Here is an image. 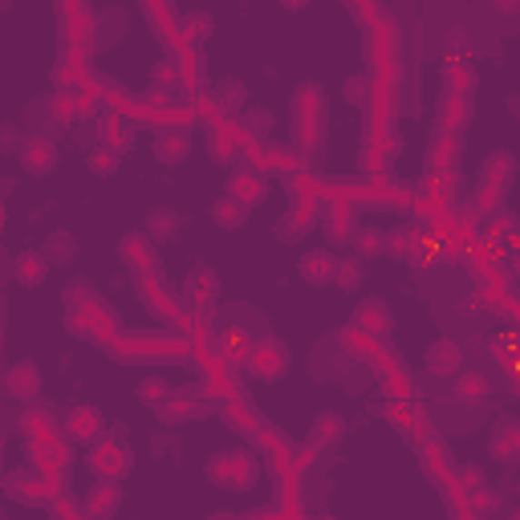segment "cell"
<instances>
[{
    "label": "cell",
    "instance_id": "cell-1",
    "mask_svg": "<svg viewBox=\"0 0 520 520\" xmlns=\"http://www.w3.org/2000/svg\"><path fill=\"white\" fill-rule=\"evenodd\" d=\"M260 475V464L253 452H245V447H232V452H215L207 459V480L215 484V488L224 492H248L256 484Z\"/></svg>",
    "mask_w": 520,
    "mask_h": 520
},
{
    "label": "cell",
    "instance_id": "cell-2",
    "mask_svg": "<svg viewBox=\"0 0 520 520\" xmlns=\"http://www.w3.org/2000/svg\"><path fill=\"white\" fill-rule=\"evenodd\" d=\"M289 345L276 342V337H260L245 350V366L248 375L260 378V383H281L285 375H289Z\"/></svg>",
    "mask_w": 520,
    "mask_h": 520
},
{
    "label": "cell",
    "instance_id": "cell-3",
    "mask_svg": "<svg viewBox=\"0 0 520 520\" xmlns=\"http://www.w3.org/2000/svg\"><path fill=\"white\" fill-rule=\"evenodd\" d=\"M5 492L16 500V505H29V508H41L54 500V480H49L41 467H16V472H8L5 480Z\"/></svg>",
    "mask_w": 520,
    "mask_h": 520
},
{
    "label": "cell",
    "instance_id": "cell-4",
    "mask_svg": "<svg viewBox=\"0 0 520 520\" xmlns=\"http://www.w3.org/2000/svg\"><path fill=\"white\" fill-rule=\"evenodd\" d=\"M130 464H135V459H130L126 447L118 444V439H106V435H102L98 444H90V452H85V467L94 472V480H118L123 484Z\"/></svg>",
    "mask_w": 520,
    "mask_h": 520
},
{
    "label": "cell",
    "instance_id": "cell-5",
    "mask_svg": "<svg viewBox=\"0 0 520 520\" xmlns=\"http://www.w3.org/2000/svg\"><path fill=\"white\" fill-rule=\"evenodd\" d=\"M293 115H297V126H301V138L314 143L317 130L325 126V98H322V85L317 82H301L293 90Z\"/></svg>",
    "mask_w": 520,
    "mask_h": 520
},
{
    "label": "cell",
    "instance_id": "cell-6",
    "mask_svg": "<svg viewBox=\"0 0 520 520\" xmlns=\"http://www.w3.org/2000/svg\"><path fill=\"white\" fill-rule=\"evenodd\" d=\"M62 431H65V439H69V444H82V447H90V444H98V439L106 435V419H102V411H98V406H90V403H77V406H69V411H65Z\"/></svg>",
    "mask_w": 520,
    "mask_h": 520
},
{
    "label": "cell",
    "instance_id": "cell-7",
    "mask_svg": "<svg viewBox=\"0 0 520 520\" xmlns=\"http://www.w3.org/2000/svg\"><path fill=\"white\" fill-rule=\"evenodd\" d=\"M16 163H21L25 175L41 179L57 167V143L49 135H25L21 151H16Z\"/></svg>",
    "mask_w": 520,
    "mask_h": 520
},
{
    "label": "cell",
    "instance_id": "cell-8",
    "mask_svg": "<svg viewBox=\"0 0 520 520\" xmlns=\"http://www.w3.org/2000/svg\"><path fill=\"white\" fill-rule=\"evenodd\" d=\"M118 260H123L135 276H151L155 268H159V248H155L151 240L143 236V228H138V232L118 236Z\"/></svg>",
    "mask_w": 520,
    "mask_h": 520
},
{
    "label": "cell",
    "instance_id": "cell-9",
    "mask_svg": "<svg viewBox=\"0 0 520 520\" xmlns=\"http://www.w3.org/2000/svg\"><path fill=\"white\" fill-rule=\"evenodd\" d=\"M224 195H232V199H240V204L253 212V207H260L268 199V179L260 175L256 167H232V175H228V184H224Z\"/></svg>",
    "mask_w": 520,
    "mask_h": 520
},
{
    "label": "cell",
    "instance_id": "cell-10",
    "mask_svg": "<svg viewBox=\"0 0 520 520\" xmlns=\"http://www.w3.org/2000/svg\"><path fill=\"white\" fill-rule=\"evenodd\" d=\"M118 508H123V484L118 480H94V488L82 496L85 520H115Z\"/></svg>",
    "mask_w": 520,
    "mask_h": 520
},
{
    "label": "cell",
    "instance_id": "cell-11",
    "mask_svg": "<svg viewBox=\"0 0 520 520\" xmlns=\"http://www.w3.org/2000/svg\"><path fill=\"white\" fill-rule=\"evenodd\" d=\"M423 366L435 378H455L459 370H464V345H459L455 337H435V342L427 345V354H423Z\"/></svg>",
    "mask_w": 520,
    "mask_h": 520
},
{
    "label": "cell",
    "instance_id": "cell-12",
    "mask_svg": "<svg viewBox=\"0 0 520 520\" xmlns=\"http://www.w3.org/2000/svg\"><path fill=\"white\" fill-rule=\"evenodd\" d=\"M513 175H516V159L508 151H492L480 167V192L484 195H496L505 199V192L513 187Z\"/></svg>",
    "mask_w": 520,
    "mask_h": 520
},
{
    "label": "cell",
    "instance_id": "cell-13",
    "mask_svg": "<svg viewBox=\"0 0 520 520\" xmlns=\"http://www.w3.org/2000/svg\"><path fill=\"white\" fill-rule=\"evenodd\" d=\"M179 228H184V215H179L171 204H155L151 212L143 215V236L151 240L155 248H159V245H171V240L179 236Z\"/></svg>",
    "mask_w": 520,
    "mask_h": 520
},
{
    "label": "cell",
    "instance_id": "cell-14",
    "mask_svg": "<svg viewBox=\"0 0 520 520\" xmlns=\"http://www.w3.org/2000/svg\"><path fill=\"white\" fill-rule=\"evenodd\" d=\"M334 273H337V253L334 248H309V253L297 260V276L305 285H314V289L334 285Z\"/></svg>",
    "mask_w": 520,
    "mask_h": 520
},
{
    "label": "cell",
    "instance_id": "cell-15",
    "mask_svg": "<svg viewBox=\"0 0 520 520\" xmlns=\"http://www.w3.org/2000/svg\"><path fill=\"white\" fill-rule=\"evenodd\" d=\"M151 151L163 167H179V163L192 155V135H187V126H163L159 135H155Z\"/></svg>",
    "mask_w": 520,
    "mask_h": 520
},
{
    "label": "cell",
    "instance_id": "cell-16",
    "mask_svg": "<svg viewBox=\"0 0 520 520\" xmlns=\"http://www.w3.org/2000/svg\"><path fill=\"white\" fill-rule=\"evenodd\" d=\"M41 386H45V378H41L37 362H13V366L5 370V390L13 398H21V403H33V398L41 395Z\"/></svg>",
    "mask_w": 520,
    "mask_h": 520
},
{
    "label": "cell",
    "instance_id": "cell-17",
    "mask_svg": "<svg viewBox=\"0 0 520 520\" xmlns=\"http://www.w3.org/2000/svg\"><path fill=\"white\" fill-rule=\"evenodd\" d=\"M350 325L358 329V334H370V337H378V334H386L390 325H395V314L386 309V301H378V297H366V301H358L354 305V314H350Z\"/></svg>",
    "mask_w": 520,
    "mask_h": 520
},
{
    "label": "cell",
    "instance_id": "cell-18",
    "mask_svg": "<svg viewBox=\"0 0 520 520\" xmlns=\"http://www.w3.org/2000/svg\"><path fill=\"white\" fill-rule=\"evenodd\" d=\"M184 297L192 301V305H212V301L220 297V276L207 265H192L184 276Z\"/></svg>",
    "mask_w": 520,
    "mask_h": 520
},
{
    "label": "cell",
    "instance_id": "cell-19",
    "mask_svg": "<svg viewBox=\"0 0 520 520\" xmlns=\"http://www.w3.org/2000/svg\"><path fill=\"white\" fill-rule=\"evenodd\" d=\"M49 260L41 248H25V253H16L13 256V276L25 285V289H37V285H45V276H49Z\"/></svg>",
    "mask_w": 520,
    "mask_h": 520
},
{
    "label": "cell",
    "instance_id": "cell-20",
    "mask_svg": "<svg viewBox=\"0 0 520 520\" xmlns=\"http://www.w3.org/2000/svg\"><path fill=\"white\" fill-rule=\"evenodd\" d=\"M207 155H212V163H220V167H240V155H245V138L232 135L228 126H215L212 135H207Z\"/></svg>",
    "mask_w": 520,
    "mask_h": 520
},
{
    "label": "cell",
    "instance_id": "cell-21",
    "mask_svg": "<svg viewBox=\"0 0 520 520\" xmlns=\"http://www.w3.org/2000/svg\"><path fill=\"white\" fill-rule=\"evenodd\" d=\"M130 143H135V126H130L123 115H115V110H110V115L98 118V146H106V151L123 155Z\"/></svg>",
    "mask_w": 520,
    "mask_h": 520
},
{
    "label": "cell",
    "instance_id": "cell-22",
    "mask_svg": "<svg viewBox=\"0 0 520 520\" xmlns=\"http://www.w3.org/2000/svg\"><path fill=\"white\" fill-rule=\"evenodd\" d=\"M345 439V419L337 411H322L314 423H309V447H337Z\"/></svg>",
    "mask_w": 520,
    "mask_h": 520
},
{
    "label": "cell",
    "instance_id": "cell-23",
    "mask_svg": "<svg viewBox=\"0 0 520 520\" xmlns=\"http://www.w3.org/2000/svg\"><path fill=\"white\" fill-rule=\"evenodd\" d=\"M475 82H480V74H475V65L467 62V57H447V62H444V85H447V94L467 98V94L475 90Z\"/></svg>",
    "mask_w": 520,
    "mask_h": 520
},
{
    "label": "cell",
    "instance_id": "cell-24",
    "mask_svg": "<svg viewBox=\"0 0 520 520\" xmlns=\"http://www.w3.org/2000/svg\"><path fill=\"white\" fill-rule=\"evenodd\" d=\"M248 207L240 204V199H232V195H215V204H212V224L215 228H224V232H240L248 224Z\"/></svg>",
    "mask_w": 520,
    "mask_h": 520
},
{
    "label": "cell",
    "instance_id": "cell-25",
    "mask_svg": "<svg viewBox=\"0 0 520 520\" xmlns=\"http://www.w3.org/2000/svg\"><path fill=\"white\" fill-rule=\"evenodd\" d=\"M256 171L260 175H293V171H297V155L289 151V146H265V151H260L256 146Z\"/></svg>",
    "mask_w": 520,
    "mask_h": 520
},
{
    "label": "cell",
    "instance_id": "cell-26",
    "mask_svg": "<svg viewBox=\"0 0 520 520\" xmlns=\"http://www.w3.org/2000/svg\"><path fill=\"white\" fill-rule=\"evenodd\" d=\"M41 253H45L49 265H62V268L74 265V260H77V236L69 228H54L45 236V245H41Z\"/></svg>",
    "mask_w": 520,
    "mask_h": 520
},
{
    "label": "cell",
    "instance_id": "cell-27",
    "mask_svg": "<svg viewBox=\"0 0 520 520\" xmlns=\"http://www.w3.org/2000/svg\"><path fill=\"white\" fill-rule=\"evenodd\" d=\"M236 118H240V135L253 138V143H260V138H268L276 130V115L268 106H245Z\"/></svg>",
    "mask_w": 520,
    "mask_h": 520
},
{
    "label": "cell",
    "instance_id": "cell-28",
    "mask_svg": "<svg viewBox=\"0 0 520 520\" xmlns=\"http://www.w3.org/2000/svg\"><path fill=\"white\" fill-rule=\"evenodd\" d=\"M488 395H492V386H488V378H484L480 370H459L455 375V398L459 403L480 406V403H488Z\"/></svg>",
    "mask_w": 520,
    "mask_h": 520
},
{
    "label": "cell",
    "instance_id": "cell-29",
    "mask_svg": "<svg viewBox=\"0 0 520 520\" xmlns=\"http://www.w3.org/2000/svg\"><path fill=\"white\" fill-rule=\"evenodd\" d=\"M305 232H314V212H309L305 204L297 199V207L289 204V212H285V220L276 224V236L285 240V245H293V240H301Z\"/></svg>",
    "mask_w": 520,
    "mask_h": 520
},
{
    "label": "cell",
    "instance_id": "cell-30",
    "mask_svg": "<svg viewBox=\"0 0 520 520\" xmlns=\"http://www.w3.org/2000/svg\"><path fill=\"white\" fill-rule=\"evenodd\" d=\"M215 106H220L224 115H240V110L248 106V85L240 82V77H224V82H215Z\"/></svg>",
    "mask_w": 520,
    "mask_h": 520
},
{
    "label": "cell",
    "instance_id": "cell-31",
    "mask_svg": "<svg viewBox=\"0 0 520 520\" xmlns=\"http://www.w3.org/2000/svg\"><path fill=\"white\" fill-rule=\"evenodd\" d=\"M472 115H475L472 98H459V94H447L444 106H439V126H444V130H464L467 123H472Z\"/></svg>",
    "mask_w": 520,
    "mask_h": 520
},
{
    "label": "cell",
    "instance_id": "cell-32",
    "mask_svg": "<svg viewBox=\"0 0 520 520\" xmlns=\"http://www.w3.org/2000/svg\"><path fill=\"white\" fill-rule=\"evenodd\" d=\"M492 455H496L500 464H516V455H520V431H516V419H500L496 435H492Z\"/></svg>",
    "mask_w": 520,
    "mask_h": 520
},
{
    "label": "cell",
    "instance_id": "cell-33",
    "mask_svg": "<svg viewBox=\"0 0 520 520\" xmlns=\"http://www.w3.org/2000/svg\"><path fill=\"white\" fill-rule=\"evenodd\" d=\"M334 285L345 293H358L366 285V260L358 256H337V273H334Z\"/></svg>",
    "mask_w": 520,
    "mask_h": 520
},
{
    "label": "cell",
    "instance_id": "cell-34",
    "mask_svg": "<svg viewBox=\"0 0 520 520\" xmlns=\"http://www.w3.org/2000/svg\"><path fill=\"white\" fill-rule=\"evenodd\" d=\"M350 245H354V256L358 260H375V256H383V248H386V232L383 228H354Z\"/></svg>",
    "mask_w": 520,
    "mask_h": 520
},
{
    "label": "cell",
    "instance_id": "cell-35",
    "mask_svg": "<svg viewBox=\"0 0 520 520\" xmlns=\"http://www.w3.org/2000/svg\"><path fill=\"white\" fill-rule=\"evenodd\" d=\"M118 167H123V155L106 151V146H94V151L85 155V171H90V175H98V179L118 175Z\"/></svg>",
    "mask_w": 520,
    "mask_h": 520
},
{
    "label": "cell",
    "instance_id": "cell-36",
    "mask_svg": "<svg viewBox=\"0 0 520 520\" xmlns=\"http://www.w3.org/2000/svg\"><path fill=\"white\" fill-rule=\"evenodd\" d=\"M212 29H215L212 13H184V16H179V29H175V33H184V37L195 45V41H207V37H212Z\"/></svg>",
    "mask_w": 520,
    "mask_h": 520
},
{
    "label": "cell",
    "instance_id": "cell-37",
    "mask_svg": "<svg viewBox=\"0 0 520 520\" xmlns=\"http://www.w3.org/2000/svg\"><path fill=\"white\" fill-rule=\"evenodd\" d=\"M415 248H419V228H415V224H406V228H395V232H390L383 253H395V256H406V260H411Z\"/></svg>",
    "mask_w": 520,
    "mask_h": 520
},
{
    "label": "cell",
    "instance_id": "cell-38",
    "mask_svg": "<svg viewBox=\"0 0 520 520\" xmlns=\"http://www.w3.org/2000/svg\"><path fill=\"white\" fill-rule=\"evenodd\" d=\"M171 395H175V390H171V383L163 375H151V378H143V383H138V398H143L146 406H163Z\"/></svg>",
    "mask_w": 520,
    "mask_h": 520
},
{
    "label": "cell",
    "instance_id": "cell-39",
    "mask_svg": "<svg viewBox=\"0 0 520 520\" xmlns=\"http://www.w3.org/2000/svg\"><path fill=\"white\" fill-rule=\"evenodd\" d=\"M455 488H464L467 496H475V492L488 488V472H484V467H475V464L455 467Z\"/></svg>",
    "mask_w": 520,
    "mask_h": 520
},
{
    "label": "cell",
    "instance_id": "cell-40",
    "mask_svg": "<svg viewBox=\"0 0 520 520\" xmlns=\"http://www.w3.org/2000/svg\"><path fill=\"white\" fill-rule=\"evenodd\" d=\"M143 13L155 21V37H159V41H171V37H175V25H171V21H175V13H171L167 5H163V8H159V5H143Z\"/></svg>",
    "mask_w": 520,
    "mask_h": 520
},
{
    "label": "cell",
    "instance_id": "cell-41",
    "mask_svg": "<svg viewBox=\"0 0 520 520\" xmlns=\"http://www.w3.org/2000/svg\"><path fill=\"white\" fill-rule=\"evenodd\" d=\"M342 98L350 102V106H366V102H370V82L362 74H350L342 82Z\"/></svg>",
    "mask_w": 520,
    "mask_h": 520
},
{
    "label": "cell",
    "instance_id": "cell-42",
    "mask_svg": "<svg viewBox=\"0 0 520 520\" xmlns=\"http://www.w3.org/2000/svg\"><path fill=\"white\" fill-rule=\"evenodd\" d=\"M155 411H159V419H163V423H184L192 411H199V406H195V403H187V398H175V395H171L167 403L155 406Z\"/></svg>",
    "mask_w": 520,
    "mask_h": 520
},
{
    "label": "cell",
    "instance_id": "cell-43",
    "mask_svg": "<svg viewBox=\"0 0 520 520\" xmlns=\"http://www.w3.org/2000/svg\"><path fill=\"white\" fill-rule=\"evenodd\" d=\"M21 431H25V439H45L49 435V415L45 411H25L21 415Z\"/></svg>",
    "mask_w": 520,
    "mask_h": 520
},
{
    "label": "cell",
    "instance_id": "cell-44",
    "mask_svg": "<svg viewBox=\"0 0 520 520\" xmlns=\"http://www.w3.org/2000/svg\"><path fill=\"white\" fill-rule=\"evenodd\" d=\"M57 13H62V16H74V21H82L85 29H90V25H94V13H90V8H77V5H62V8H57ZM82 37H85L82 29H69V33H65V45L74 49V41H82Z\"/></svg>",
    "mask_w": 520,
    "mask_h": 520
},
{
    "label": "cell",
    "instance_id": "cell-45",
    "mask_svg": "<svg viewBox=\"0 0 520 520\" xmlns=\"http://www.w3.org/2000/svg\"><path fill=\"white\" fill-rule=\"evenodd\" d=\"M25 143L21 123H0V155H16Z\"/></svg>",
    "mask_w": 520,
    "mask_h": 520
},
{
    "label": "cell",
    "instance_id": "cell-46",
    "mask_svg": "<svg viewBox=\"0 0 520 520\" xmlns=\"http://www.w3.org/2000/svg\"><path fill=\"white\" fill-rule=\"evenodd\" d=\"M325 236H329V245H350L354 220H345V215H334V220L325 224Z\"/></svg>",
    "mask_w": 520,
    "mask_h": 520
},
{
    "label": "cell",
    "instance_id": "cell-47",
    "mask_svg": "<svg viewBox=\"0 0 520 520\" xmlns=\"http://www.w3.org/2000/svg\"><path fill=\"white\" fill-rule=\"evenodd\" d=\"M431 159H435V167H452L459 159V138H444V143L431 146Z\"/></svg>",
    "mask_w": 520,
    "mask_h": 520
},
{
    "label": "cell",
    "instance_id": "cell-48",
    "mask_svg": "<svg viewBox=\"0 0 520 520\" xmlns=\"http://www.w3.org/2000/svg\"><path fill=\"white\" fill-rule=\"evenodd\" d=\"M175 77H179V62H175V57H163V62L151 69V82L155 85H171Z\"/></svg>",
    "mask_w": 520,
    "mask_h": 520
},
{
    "label": "cell",
    "instance_id": "cell-49",
    "mask_svg": "<svg viewBox=\"0 0 520 520\" xmlns=\"http://www.w3.org/2000/svg\"><path fill=\"white\" fill-rule=\"evenodd\" d=\"M488 350H492V354H500V358H505V354L513 350V334H496V337H488Z\"/></svg>",
    "mask_w": 520,
    "mask_h": 520
},
{
    "label": "cell",
    "instance_id": "cell-50",
    "mask_svg": "<svg viewBox=\"0 0 520 520\" xmlns=\"http://www.w3.org/2000/svg\"><path fill=\"white\" fill-rule=\"evenodd\" d=\"M496 232H500V236H513V232H516V215L513 212H500L496 215Z\"/></svg>",
    "mask_w": 520,
    "mask_h": 520
},
{
    "label": "cell",
    "instance_id": "cell-51",
    "mask_svg": "<svg viewBox=\"0 0 520 520\" xmlns=\"http://www.w3.org/2000/svg\"><path fill=\"white\" fill-rule=\"evenodd\" d=\"M5 224H8V207H5V199H0V232H5Z\"/></svg>",
    "mask_w": 520,
    "mask_h": 520
},
{
    "label": "cell",
    "instance_id": "cell-52",
    "mask_svg": "<svg viewBox=\"0 0 520 520\" xmlns=\"http://www.w3.org/2000/svg\"><path fill=\"white\" fill-rule=\"evenodd\" d=\"M207 520H245V516H228V513H215V516H207Z\"/></svg>",
    "mask_w": 520,
    "mask_h": 520
},
{
    "label": "cell",
    "instance_id": "cell-53",
    "mask_svg": "<svg viewBox=\"0 0 520 520\" xmlns=\"http://www.w3.org/2000/svg\"><path fill=\"white\" fill-rule=\"evenodd\" d=\"M0 455H5V431H0Z\"/></svg>",
    "mask_w": 520,
    "mask_h": 520
},
{
    "label": "cell",
    "instance_id": "cell-54",
    "mask_svg": "<svg viewBox=\"0 0 520 520\" xmlns=\"http://www.w3.org/2000/svg\"><path fill=\"white\" fill-rule=\"evenodd\" d=\"M0 13H8V0H0Z\"/></svg>",
    "mask_w": 520,
    "mask_h": 520
},
{
    "label": "cell",
    "instance_id": "cell-55",
    "mask_svg": "<svg viewBox=\"0 0 520 520\" xmlns=\"http://www.w3.org/2000/svg\"><path fill=\"white\" fill-rule=\"evenodd\" d=\"M0 350H5V329H0Z\"/></svg>",
    "mask_w": 520,
    "mask_h": 520
},
{
    "label": "cell",
    "instance_id": "cell-56",
    "mask_svg": "<svg viewBox=\"0 0 520 520\" xmlns=\"http://www.w3.org/2000/svg\"><path fill=\"white\" fill-rule=\"evenodd\" d=\"M0 386H5V375H0Z\"/></svg>",
    "mask_w": 520,
    "mask_h": 520
}]
</instances>
